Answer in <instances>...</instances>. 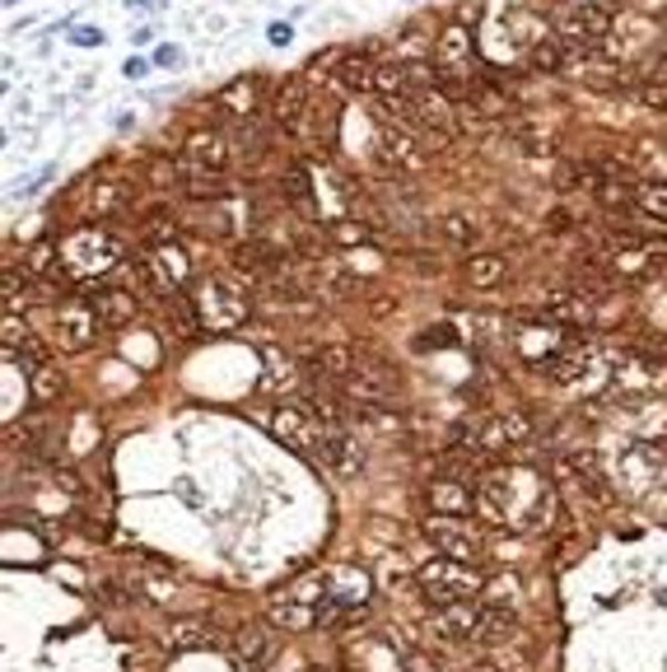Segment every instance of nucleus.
<instances>
[{"label": "nucleus", "instance_id": "nucleus-1", "mask_svg": "<svg viewBox=\"0 0 667 672\" xmlns=\"http://www.w3.org/2000/svg\"><path fill=\"white\" fill-rule=\"evenodd\" d=\"M57 248H61V272L75 285H94V281L113 276L126 266L122 238L107 234V230H75V234H65Z\"/></svg>", "mask_w": 667, "mask_h": 672}, {"label": "nucleus", "instance_id": "nucleus-2", "mask_svg": "<svg viewBox=\"0 0 667 672\" xmlns=\"http://www.w3.org/2000/svg\"><path fill=\"white\" fill-rule=\"evenodd\" d=\"M420 593H425L430 602H462V598H481L485 584H491V574H485L481 566H466V560H453V556H434L430 566H420L415 574Z\"/></svg>", "mask_w": 667, "mask_h": 672}, {"label": "nucleus", "instance_id": "nucleus-3", "mask_svg": "<svg viewBox=\"0 0 667 672\" xmlns=\"http://www.w3.org/2000/svg\"><path fill=\"white\" fill-rule=\"evenodd\" d=\"M196 308H202L206 327L234 332V327L248 323V289H243V281H234V276H211V281H202V289H196Z\"/></svg>", "mask_w": 667, "mask_h": 672}, {"label": "nucleus", "instance_id": "nucleus-4", "mask_svg": "<svg viewBox=\"0 0 667 672\" xmlns=\"http://www.w3.org/2000/svg\"><path fill=\"white\" fill-rule=\"evenodd\" d=\"M327 430H331V425H322L318 411L308 407V401H295V407H276V411H271V435H276L285 448H295V454H314V458H318Z\"/></svg>", "mask_w": 667, "mask_h": 672}, {"label": "nucleus", "instance_id": "nucleus-5", "mask_svg": "<svg viewBox=\"0 0 667 672\" xmlns=\"http://www.w3.org/2000/svg\"><path fill=\"white\" fill-rule=\"evenodd\" d=\"M551 29L561 33L569 48H607V38L616 33V19L603 6H565L551 19Z\"/></svg>", "mask_w": 667, "mask_h": 672}, {"label": "nucleus", "instance_id": "nucleus-6", "mask_svg": "<svg viewBox=\"0 0 667 672\" xmlns=\"http://www.w3.org/2000/svg\"><path fill=\"white\" fill-rule=\"evenodd\" d=\"M99 332H103V323H99V313L89 308V299H61L52 308V336H57L61 350H89L99 342Z\"/></svg>", "mask_w": 667, "mask_h": 672}, {"label": "nucleus", "instance_id": "nucleus-7", "mask_svg": "<svg viewBox=\"0 0 667 672\" xmlns=\"http://www.w3.org/2000/svg\"><path fill=\"white\" fill-rule=\"evenodd\" d=\"M177 164L206 169V173H229L234 145H229V136L219 126H192L183 136V150H177Z\"/></svg>", "mask_w": 667, "mask_h": 672}, {"label": "nucleus", "instance_id": "nucleus-8", "mask_svg": "<svg viewBox=\"0 0 667 672\" xmlns=\"http://www.w3.org/2000/svg\"><path fill=\"white\" fill-rule=\"evenodd\" d=\"M425 537L434 542L439 556H453V560H466V566H476V560L485 556V542L476 528H466L462 519H453V513H430L425 519Z\"/></svg>", "mask_w": 667, "mask_h": 672}, {"label": "nucleus", "instance_id": "nucleus-9", "mask_svg": "<svg viewBox=\"0 0 667 672\" xmlns=\"http://www.w3.org/2000/svg\"><path fill=\"white\" fill-rule=\"evenodd\" d=\"M434 65H439V80H466L476 65V42H472V29L449 19L434 38Z\"/></svg>", "mask_w": 667, "mask_h": 672}, {"label": "nucleus", "instance_id": "nucleus-10", "mask_svg": "<svg viewBox=\"0 0 667 672\" xmlns=\"http://www.w3.org/2000/svg\"><path fill=\"white\" fill-rule=\"evenodd\" d=\"M514 346H519V360H523L527 369H537V365L551 360V355H561L569 342H565L561 323H551V318H523Z\"/></svg>", "mask_w": 667, "mask_h": 672}, {"label": "nucleus", "instance_id": "nucleus-11", "mask_svg": "<svg viewBox=\"0 0 667 672\" xmlns=\"http://www.w3.org/2000/svg\"><path fill=\"white\" fill-rule=\"evenodd\" d=\"M369 574L360 566H331L322 574V602L318 608H346V612H365L369 602Z\"/></svg>", "mask_w": 667, "mask_h": 672}, {"label": "nucleus", "instance_id": "nucleus-12", "mask_svg": "<svg viewBox=\"0 0 667 672\" xmlns=\"http://www.w3.org/2000/svg\"><path fill=\"white\" fill-rule=\"evenodd\" d=\"M337 388L350 397V401H360V407H392V397H397V384H392V369L388 365H355L346 378H337Z\"/></svg>", "mask_w": 667, "mask_h": 672}, {"label": "nucleus", "instance_id": "nucleus-13", "mask_svg": "<svg viewBox=\"0 0 667 672\" xmlns=\"http://www.w3.org/2000/svg\"><path fill=\"white\" fill-rule=\"evenodd\" d=\"M314 108V94H308V80L304 75H285L271 89V122L285 131V136H299V126Z\"/></svg>", "mask_w": 667, "mask_h": 672}, {"label": "nucleus", "instance_id": "nucleus-14", "mask_svg": "<svg viewBox=\"0 0 667 672\" xmlns=\"http://www.w3.org/2000/svg\"><path fill=\"white\" fill-rule=\"evenodd\" d=\"M663 266H667L663 243H639V238H630L626 248H616L612 276H616V281H649V276L663 272Z\"/></svg>", "mask_w": 667, "mask_h": 672}, {"label": "nucleus", "instance_id": "nucleus-15", "mask_svg": "<svg viewBox=\"0 0 667 672\" xmlns=\"http://www.w3.org/2000/svg\"><path fill=\"white\" fill-rule=\"evenodd\" d=\"M261 103H266V84H261V75H243V80L225 84V89L215 94V108L225 112L229 122H253L257 112H261Z\"/></svg>", "mask_w": 667, "mask_h": 672}, {"label": "nucleus", "instance_id": "nucleus-16", "mask_svg": "<svg viewBox=\"0 0 667 672\" xmlns=\"http://www.w3.org/2000/svg\"><path fill=\"white\" fill-rule=\"evenodd\" d=\"M318 462H327L337 477H360L365 444L350 435V425H337V430H327V439H322V448H318Z\"/></svg>", "mask_w": 667, "mask_h": 672}, {"label": "nucleus", "instance_id": "nucleus-17", "mask_svg": "<svg viewBox=\"0 0 667 672\" xmlns=\"http://www.w3.org/2000/svg\"><path fill=\"white\" fill-rule=\"evenodd\" d=\"M89 289V308L99 313V323L103 327H126V323H136V313H141V304H136V295L131 289H113V285H84Z\"/></svg>", "mask_w": 667, "mask_h": 672}, {"label": "nucleus", "instance_id": "nucleus-18", "mask_svg": "<svg viewBox=\"0 0 667 672\" xmlns=\"http://www.w3.org/2000/svg\"><path fill=\"white\" fill-rule=\"evenodd\" d=\"M476 621H481V602L462 598V602H443V608L434 612V621H430V631L443 635V640H472Z\"/></svg>", "mask_w": 667, "mask_h": 672}, {"label": "nucleus", "instance_id": "nucleus-19", "mask_svg": "<svg viewBox=\"0 0 667 672\" xmlns=\"http://www.w3.org/2000/svg\"><path fill=\"white\" fill-rule=\"evenodd\" d=\"M439 243L443 248H462V253H476L485 243V220L472 211H449L439 220Z\"/></svg>", "mask_w": 667, "mask_h": 672}, {"label": "nucleus", "instance_id": "nucleus-20", "mask_svg": "<svg viewBox=\"0 0 667 672\" xmlns=\"http://www.w3.org/2000/svg\"><path fill=\"white\" fill-rule=\"evenodd\" d=\"M257 355H261V365H266L261 393H295V388H299V360H295L290 350H280V346L266 342Z\"/></svg>", "mask_w": 667, "mask_h": 672}, {"label": "nucleus", "instance_id": "nucleus-21", "mask_svg": "<svg viewBox=\"0 0 667 672\" xmlns=\"http://www.w3.org/2000/svg\"><path fill=\"white\" fill-rule=\"evenodd\" d=\"M276 640H271V631L266 625H243V631L234 635V654H238V663L248 668V672H266L271 668V659H276Z\"/></svg>", "mask_w": 667, "mask_h": 672}, {"label": "nucleus", "instance_id": "nucleus-22", "mask_svg": "<svg viewBox=\"0 0 667 672\" xmlns=\"http://www.w3.org/2000/svg\"><path fill=\"white\" fill-rule=\"evenodd\" d=\"M430 509H434V513H453V519H466V513H476V496H472V486H466L462 477L443 472V477L430 486Z\"/></svg>", "mask_w": 667, "mask_h": 672}, {"label": "nucleus", "instance_id": "nucleus-23", "mask_svg": "<svg viewBox=\"0 0 667 672\" xmlns=\"http://www.w3.org/2000/svg\"><path fill=\"white\" fill-rule=\"evenodd\" d=\"M542 318L561 323V327H588L597 318V299L584 295V289H574V295H551L546 308H542Z\"/></svg>", "mask_w": 667, "mask_h": 672}, {"label": "nucleus", "instance_id": "nucleus-24", "mask_svg": "<svg viewBox=\"0 0 667 672\" xmlns=\"http://www.w3.org/2000/svg\"><path fill=\"white\" fill-rule=\"evenodd\" d=\"M462 281L472 285V289H495V285L509 281V257L504 253H466Z\"/></svg>", "mask_w": 667, "mask_h": 672}, {"label": "nucleus", "instance_id": "nucleus-25", "mask_svg": "<svg viewBox=\"0 0 667 672\" xmlns=\"http://www.w3.org/2000/svg\"><path fill=\"white\" fill-rule=\"evenodd\" d=\"M373 75H378V65L369 61V52H341L337 71H331V84L350 89V94H373Z\"/></svg>", "mask_w": 667, "mask_h": 672}, {"label": "nucleus", "instance_id": "nucleus-26", "mask_svg": "<svg viewBox=\"0 0 667 672\" xmlns=\"http://www.w3.org/2000/svg\"><path fill=\"white\" fill-rule=\"evenodd\" d=\"M588 369H593V350H579V346H565L561 355H551L546 365H537V374L551 378V384H579Z\"/></svg>", "mask_w": 667, "mask_h": 672}, {"label": "nucleus", "instance_id": "nucleus-27", "mask_svg": "<svg viewBox=\"0 0 667 672\" xmlns=\"http://www.w3.org/2000/svg\"><path fill=\"white\" fill-rule=\"evenodd\" d=\"M355 365L360 360H355L350 346H314L308 350V369H314V378H327V384L331 378H346Z\"/></svg>", "mask_w": 667, "mask_h": 672}, {"label": "nucleus", "instance_id": "nucleus-28", "mask_svg": "<svg viewBox=\"0 0 667 672\" xmlns=\"http://www.w3.org/2000/svg\"><path fill=\"white\" fill-rule=\"evenodd\" d=\"M569 52H574L569 42L551 29L542 42H532V48H527V61H532V71H542V75H561L565 61H569Z\"/></svg>", "mask_w": 667, "mask_h": 672}, {"label": "nucleus", "instance_id": "nucleus-29", "mask_svg": "<svg viewBox=\"0 0 667 672\" xmlns=\"http://www.w3.org/2000/svg\"><path fill=\"white\" fill-rule=\"evenodd\" d=\"M514 635V608H500V602H481V621H476V644H500Z\"/></svg>", "mask_w": 667, "mask_h": 672}, {"label": "nucleus", "instance_id": "nucleus-30", "mask_svg": "<svg viewBox=\"0 0 667 672\" xmlns=\"http://www.w3.org/2000/svg\"><path fill=\"white\" fill-rule=\"evenodd\" d=\"M415 75H411V65H378V75H373V94L383 99V103H397V99H411L415 94Z\"/></svg>", "mask_w": 667, "mask_h": 672}, {"label": "nucleus", "instance_id": "nucleus-31", "mask_svg": "<svg viewBox=\"0 0 667 672\" xmlns=\"http://www.w3.org/2000/svg\"><path fill=\"white\" fill-rule=\"evenodd\" d=\"M38 289L42 285L29 272H19V266H6V276H0V299H6V313H24Z\"/></svg>", "mask_w": 667, "mask_h": 672}, {"label": "nucleus", "instance_id": "nucleus-32", "mask_svg": "<svg viewBox=\"0 0 667 672\" xmlns=\"http://www.w3.org/2000/svg\"><path fill=\"white\" fill-rule=\"evenodd\" d=\"M383 154L397 169H420V164H425V154L415 150V141L407 136V126H397V122H383Z\"/></svg>", "mask_w": 667, "mask_h": 672}, {"label": "nucleus", "instance_id": "nucleus-33", "mask_svg": "<svg viewBox=\"0 0 667 672\" xmlns=\"http://www.w3.org/2000/svg\"><path fill=\"white\" fill-rule=\"evenodd\" d=\"M29 393H33L38 407H52V401L65 393V378H61V369H57L52 360H38V365H29Z\"/></svg>", "mask_w": 667, "mask_h": 672}, {"label": "nucleus", "instance_id": "nucleus-34", "mask_svg": "<svg viewBox=\"0 0 667 672\" xmlns=\"http://www.w3.org/2000/svg\"><path fill=\"white\" fill-rule=\"evenodd\" d=\"M271 621L276 625H318V602H290V598H280L271 602Z\"/></svg>", "mask_w": 667, "mask_h": 672}, {"label": "nucleus", "instance_id": "nucleus-35", "mask_svg": "<svg viewBox=\"0 0 667 672\" xmlns=\"http://www.w3.org/2000/svg\"><path fill=\"white\" fill-rule=\"evenodd\" d=\"M154 262L164 266V276H168L177 289H183V285L192 281V257H187L183 248H177V243H164V248H154Z\"/></svg>", "mask_w": 667, "mask_h": 672}, {"label": "nucleus", "instance_id": "nucleus-36", "mask_svg": "<svg viewBox=\"0 0 667 672\" xmlns=\"http://www.w3.org/2000/svg\"><path fill=\"white\" fill-rule=\"evenodd\" d=\"M635 211L667 224V183H639L635 187Z\"/></svg>", "mask_w": 667, "mask_h": 672}, {"label": "nucleus", "instance_id": "nucleus-37", "mask_svg": "<svg viewBox=\"0 0 667 672\" xmlns=\"http://www.w3.org/2000/svg\"><path fill=\"white\" fill-rule=\"evenodd\" d=\"M173 230H177V215H173L168 206L145 211V238H150V248H164V243H177V238H173Z\"/></svg>", "mask_w": 667, "mask_h": 672}, {"label": "nucleus", "instance_id": "nucleus-38", "mask_svg": "<svg viewBox=\"0 0 667 672\" xmlns=\"http://www.w3.org/2000/svg\"><path fill=\"white\" fill-rule=\"evenodd\" d=\"M219 635L211 631L206 621H177L173 625V644H187V649H202V644H215Z\"/></svg>", "mask_w": 667, "mask_h": 672}, {"label": "nucleus", "instance_id": "nucleus-39", "mask_svg": "<svg viewBox=\"0 0 667 672\" xmlns=\"http://www.w3.org/2000/svg\"><path fill=\"white\" fill-rule=\"evenodd\" d=\"M29 327H24V313H6V327H0V346H6V355H19L29 346Z\"/></svg>", "mask_w": 667, "mask_h": 672}, {"label": "nucleus", "instance_id": "nucleus-40", "mask_svg": "<svg viewBox=\"0 0 667 672\" xmlns=\"http://www.w3.org/2000/svg\"><path fill=\"white\" fill-rule=\"evenodd\" d=\"M532 435H537V425H532V416H523V411H509L500 420V439L504 444H532Z\"/></svg>", "mask_w": 667, "mask_h": 672}, {"label": "nucleus", "instance_id": "nucleus-41", "mask_svg": "<svg viewBox=\"0 0 667 672\" xmlns=\"http://www.w3.org/2000/svg\"><path fill=\"white\" fill-rule=\"evenodd\" d=\"M327 238L337 243V248H360V243H369V230L365 224H355V220H341V224H331Z\"/></svg>", "mask_w": 667, "mask_h": 672}, {"label": "nucleus", "instance_id": "nucleus-42", "mask_svg": "<svg viewBox=\"0 0 667 672\" xmlns=\"http://www.w3.org/2000/svg\"><path fill=\"white\" fill-rule=\"evenodd\" d=\"M131 201V192L122 183H107V187H94V196H89V206L94 211H122Z\"/></svg>", "mask_w": 667, "mask_h": 672}, {"label": "nucleus", "instance_id": "nucleus-43", "mask_svg": "<svg viewBox=\"0 0 667 672\" xmlns=\"http://www.w3.org/2000/svg\"><path fill=\"white\" fill-rule=\"evenodd\" d=\"M639 99L658 112H667V80H639Z\"/></svg>", "mask_w": 667, "mask_h": 672}, {"label": "nucleus", "instance_id": "nucleus-44", "mask_svg": "<svg viewBox=\"0 0 667 672\" xmlns=\"http://www.w3.org/2000/svg\"><path fill=\"white\" fill-rule=\"evenodd\" d=\"M639 80H667V42H663V48H658L649 61L639 65Z\"/></svg>", "mask_w": 667, "mask_h": 672}, {"label": "nucleus", "instance_id": "nucleus-45", "mask_svg": "<svg viewBox=\"0 0 667 672\" xmlns=\"http://www.w3.org/2000/svg\"><path fill=\"white\" fill-rule=\"evenodd\" d=\"M392 304H397V299H388V295H383V299H373V318H388Z\"/></svg>", "mask_w": 667, "mask_h": 672}, {"label": "nucleus", "instance_id": "nucleus-46", "mask_svg": "<svg viewBox=\"0 0 667 672\" xmlns=\"http://www.w3.org/2000/svg\"><path fill=\"white\" fill-rule=\"evenodd\" d=\"M308 672H322V668H308Z\"/></svg>", "mask_w": 667, "mask_h": 672}]
</instances>
